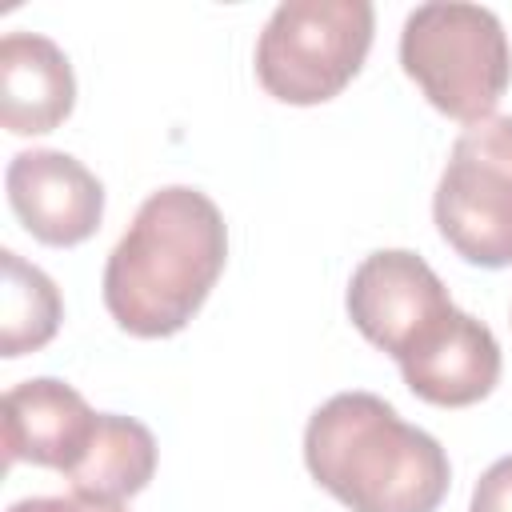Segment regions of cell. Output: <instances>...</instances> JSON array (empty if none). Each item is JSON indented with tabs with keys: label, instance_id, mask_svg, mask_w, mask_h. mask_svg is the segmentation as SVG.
Returning <instances> with one entry per match:
<instances>
[{
	"label": "cell",
	"instance_id": "6da1fadb",
	"mask_svg": "<svg viewBox=\"0 0 512 512\" xmlns=\"http://www.w3.org/2000/svg\"><path fill=\"white\" fill-rule=\"evenodd\" d=\"M228 260L220 208L188 188L152 192L104 264V308L140 340L176 336L208 300Z\"/></svg>",
	"mask_w": 512,
	"mask_h": 512
},
{
	"label": "cell",
	"instance_id": "7a4b0ae2",
	"mask_svg": "<svg viewBox=\"0 0 512 512\" xmlns=\"http://www.w3.org/2000/svg\"><path fill=\"white\" fill-rule=\"evenodd\" d=\"M304 464L352 512H436L452 484L440 440L372 392H336L308 416Z\"/></svg>",
	"mask_w": 512,
	"mask_h": 512
},
{
	"label": "cell",
	"instance_id": "3957f363",
	"mask_svg": "<svg viewBox=\"0 0 512 512\" xmlns=\"http://www.w3.org/2000/svg\"><path fill=\"white\" fill-rule=\"evenodd\" d=\"M400 68L436 112L480 124L496 112L512 80L508 32L492 8L432 0L404 20Z\"/></svg>",
	"mask_w": 512,
	"mask_h": 512
},
{
	"label": "cell",
	"instance_id": "277c9868",
	"mask_svg": "<svg viewBox=\"0 0 512 512\" xmlns=\"http://www.w3.org/2000/svg\"><path fill=\"white\" fill-rule=\"evenodd\" d=\"M372 32L368 0H284L256 40V80L280 104H324L364 68Z\"/></svg>",
	"mask_w": 512,
	"mask_h": 512
},
{
	"label": "cell",
	"instance_id": "5b68a950",
	"mask_svg": "<svg viewBox=\"0 0 512 512\" xmlns=\"http://www.w3.org/2000/svg\"><path fill=\"white\" fill-rule=\"evenodd\" d=\"M432 220L468 264H512V116H488L456 136L432 196Z\"/></svg>",
	"mask_w": 512,
	"mask_h": 512
},
{
	"label": "cell",
	"instance_id": "8992f818",
	"mask_svg": "<svg viewBox=\"0 0 512 512\" xmlns=\"http://www.w3.org/2000/svg\"><path fill=\"white\" fill-rule=\"evenodd\" d=\"M348 316L368 344L400 360L456 304L432 264L408 248H380L348 280Z\"/></svg>",
	"mask_w": 512,
	"mask_h": 512
},
{
	"label": "cell",
	"instance_id": "52a82bcc",
	"mask_svg": "<svg viewBox=\"0 0 512 512\" xmlns=\"http://www.w3.org/2000/svg\"><path fill=\"white\" fill-rule=\"evenodd\" d=\"M16 220L52 248L84 244L104 216V184L76 156L56 148L16 152L4 172Z\"/></svg>",
	"mask_w": 512,
	"mask_h": 512
},
{
	"label": "cell",
	"instance_id": "ba28073f",
	"mask_svg": "<svg viewBox=\"0 0 512 512\" xmlns=\"http://www.w3.org/2000/svg\"><path fill=\"white\" fill-rule=\"evenodd\" d=\"M396 364H400V376L412 388V396H420L436 408H468L496 388L500 344L488 324L452 308Z\"/></svg>",
	"mask_w": 512,
	"mask_h": 512
},
{
	"label": "cell",
	"instance_id": "9c48e42d",
	"mask_svg": "<svg viewBox=\"0 0 512 512\" xmlns=\"http://www.w3.org/2000/svg\"><path fill=\"white\" fill-rule=\"evenodd\" d=\"M96 420L100 412L72 384L52 376L24 380L4 392V460L68 472L88 448Z\"/></svg>",
	"mask_w": 512,
	"mask_h": 512
},
{
	"label": "cell",
	"instance_id": "30bf717a",
	"mask_svg": "<svg viewBox=\"0 0 512 512\" xmlns=\"http://www.w3.org/2000/svg\"><path fill=\"white\" fill-rule=\"evenodd\" d=\"M76 76L56 40L8 32L0 40V120L12 136H44L72 116Z\"/></svg>",
	"mask_w": 512,
	"mask_h": 512
},
{
	"label": "cell",
	"instance_id": "8fae6325",
	"mask_svg": "<svg viewBox=\"0 0 512 512\" xmlns=\"http://www.w3.org/2000/svg\"><path fill=\"white\" fill-rule=\"evenodd\" d=\"M152 472H156V436L132 416L100 412L88 448L64 476L72 492L84 500L124 504L128 496L148 488Z\"/></svg>",
	"mask_w": 512,
	"mask_h": 512
},
{
	"label": "cell",
	"instance_id": "7c38bea8",
	"mask_svg": "<svg viewBox=\"0 0 512 512\" xmlns=\"http://www.w3.org/2000/svg\"><path fill=\"white\" fill-rule=\"evenodd\" d=\"M0 264H4V288H0V352L12 360V356H24V352L44 348L56 336L60 316H64V304H60V292H56L52 276L40 272L36 264H28L20 252L4 248L0 252Z\"/></svg>",
	"mask_w": 512,
	"mask_h": 512
},
{
	"label": "cell",
	"instance_id": "4fadbf2b",
	"mask_svg": "<svg viewBox=\"0 0 512 512\" xmlns=\"http://www.w3.org/2000/svg\"><path fill=\"white\" fill-rule=\"evenodd\" d=\"M468 512H512V456H500L484 468V476L472 488Z\"/></svg>",
	"mask_w": 512,
	"mask_h": 512
},
{
	"label": "cell",
	"instance_id": "5bb4252c",
	"mask_svg": "<svg viewBox=\"0 0 512 512\" xmlns=\"http://www.w3.org/2000/svg\"><path fill=\"white\" fill-rule=\"evenodd\" d=\"M8 512H124L120 504H100V500H84V496H28L16 500Z\"/></svg>",
	"mask_w": 512,
	"mask_h": 512
}]
</instances>
